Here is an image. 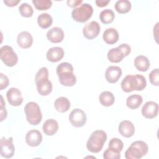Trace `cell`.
<instances>
[{"label":"cell","mask_w":159,"mask_h":159,"mask_svg":"<svg viewBox=\"0 0 159 159\" xmlns=\"http://www.w3.org/2000/svg\"><path fill=\"white\" fill-rule=\"evenodd\" d=\"M73 67L68 62H62L57 67V74L60 83L65 86H73L76 83V77L73 73Z\"/></svg>","instance_id":"6da1fadb"},{"label":"cell","mask_w":159,"mask_h":159,"mask_svg":"<svg viewBox=\"0 0 159 159\" xmlns=\"http://www.w3.org/2000/svg\"><path fill=\"white\" fill-rule=\"evenodd\" d=\"M121 88L125 93H130L132 91H142L147 86L145 78L139 74L135 75H128L121 81Z\"/></svg>","instance_id":"7a4b0ae2"},{"label":"cell","mask_w":159,"mask_h":159,"mask_svg":"<svg viewBox=\"0 0 159 159\" xmlns=\"http://www.w3.org/2000/svg\"><path fill=\"white\" fill-rule=\"evenodd\" d=\"M37 90L41 96H47L52 91V83L48 80L47 68L42 67L37 72L35 77Z\"/></svg>","instance_id":"3957f363"},{"label":"cell","mask_w":159,"mask_h":159,"mask_svg":"<svg viewBox=\"0 0 159 159\" xmlns=\"http://www.w3.org/2000/svg\"><path fill=\"white\" fill-rule=\"evenodd\" d=\"M107 140L106 133L102 130H96L90 135L86 142V148L91 153L99 152Z\"/></svg>","instance_id":"277c9868"},{"label":"cell","mask_w":159,"mask_h":159,"mask_svg":"<svg viewBox=\"0 0 159 159\" xmlns=\"http://www.w3.org/2000/svg\"><path fill=\"white\" fill-rule=\"evenodd\" d=\"M148 150L147 144L142 140H137L131 143L125 152L126 159H140L145 156Z\"/></svg>","instance_id":"5b68a950"},{"label":"cell","mask_w":159,"mask_h":159,"mask_svg":"<svg viewBox=\"0 0 159 159\" xmlns=\"http://www.w3.org/2000/svg\"><path fill=\"white\" fill-rule=\"evenodd\" d=\"M24 112L28 122L33 125H37L40 123L42 114L40 108L37 102L30 101L27 102L24 107Z\"/></svg>","instance_id":"8992f818"},{"label":"cell","mask_w":159,"mask_h":159,"mask_svg":"<svg viewBox=\"0 0 159 159\" xmlns=\"http://www.w3.org/2000/svg\"><path fill=\"white\" fill-rule=\"evenodd\" d=\"M93 8L89 4L84 3L79 7L75 8L71 12L73 19L78 22H85L92 16Z\"/></svg>","instance_id":"52a82bcc"},{"label":"cell","mask_w":159,"mask_h":159,"mask_svg":"<svg viewBox=\"0 0 159 159\" xmlns=\"http://www.w3.org/2000/svg\"><path fill=\"white\" fill-rule=\"evenodd\" d=\"M0 58L7 66H15L18 61V57L13 48L9 45H4L0 49Z\"/></svg>","instance_id":"ba28073f"},{"label":"cell","mask_w":159,"mask_h":159,"mask_svg":"<svg viewBox=\"0 0 159 159\" xmlns=\"http://www.w3.org/2000/svg\"><path fill=\"white\" fill-rule=\"evenodd\" d=\"M69 121L75 127H81L86 122L87 117L85 112L80 108H75L68 116Z\"/></svg>","instance_id":"9c48e42d"},{"label":"cell","mask_w":159,"mask_h":159,"mask_svg":"<svg viewBox=\"0 0 159 159\" xmlns=\"http://www.w3.org/2000/svg\"><path fill=\"white\" fill-rule=\"evenodd\" d=\"M1 155L6 158H10L13 157L15 152V147L13 144V138L6 139L2 137L0 141Z\"/></svg>","instance_id":"30bf717a"},{"label":"cell","mask_w":159,"mask_h":159,"mask_svg":"<svg viewBox=\"0 0 159 159\" xmlns=\"http://www.w3.org/2000/svg\"><path fill=\"white\" fill-rule=\"evenodd\" d=\"M101 27L99 23L93 20L86 24L83 28V34L85 38L89 40L96 38L100 33Z\"/></svg>","instance_id":"8fae6325"},{"label":"cell","mask_w":159,"mask_h":159,"mask_svg":"<svg viewBox=\"0 0 159 159\" xmlns=\"http://www.w3.org/2000/svg\"><path fill=\"white\" fill-rule=\"evenodd\" d=\"M158 114V104L154 101L146 102L142 108V114L147 119H153Z\"/></svg>","instance_id":"7c38bea8"},{"label":"cell","mask_w":159,"mask_h":159,"mask_svg":"<svg viewBox=\"0 0 159 159\" xmlns=\"http://www.w3.org/2000/svg\"><path fill=\"white\" fill-rule=\"evenodd\" d=\"M6 98L9 103L12 106H19L23 102L21 92L16 88H11L6 93Z\"/></svg>","instance_id":"4fadbf2b"},{"label":"cell","mask_w":159,"mask_h":159,"mask_svg":"<svg viewBox=\"0 0 159 159\" xmlns=\"http://www.w3.org/2000/svg\"><path fill=\"white\" fill-rule=\"evenodd\" d=\"M42 135L38 130H30L25 135V142L30 147L39 146L42 143Z\"/></svg>","instance_id":"5bb4252c"},{"label":"cell","mask_w":159,"mask_h":159,"mask_svg":"<svg viewBox=\"0 0 159 159\" xmlns=\"http://www.w3.org/2000/svg\"><path fill=\"white\" fill-rule=\"evenodd\" d=\"M122 76V70L117 66H109L105 72V78L109 83H116Z\"/></svg>","instance_id":"9a60e30c"},{"label":"cell","mask_w":159,"mask_h":159,"mask_svg":"<svg viewBox=\"0 0 159 159\" xmlns=\"http://www.w3.org/2000/svg\"><path fill=\"white\" fill-rule=\"evenodd\" d=\"M118 130L120 134L126 138L132 137L135 133V127L132 122L127 120H122L120 122Z\"/></svg>","instance_id":"2e32d148"},{"label":"cell","mask_w":159,"mask_h":159,"mask_svg":"<svg viewBox=\"0 0 159 159\" xmlns=\"http://www.w3.org/2000/svg\"><path fill=\"white\" fill-rule=\"evenodd\" d=\"M47 39L52 43H60L64 39V32L61 28L54 27L47 33Z\"/></svg>","instance_id":"e0dca14e"},{"label":"cell","mask_w":159,"mask_h":159,"mask_svg":"<svg viewBox=\"0 0 159 159\" xmlns=\"http://www.w3.org/2000/svg\"><path fill=\"white\" fill-rule=\"evenodd\" d=\"M64 50L61 47H52L47 52V59L51 62H57L61 60L64 57Z\"/></svg>","instance_id":"ac0fdd59"},{"label":"cell","mask_w":159,"mask_h":159,"mask_svg":"<svg viewBox=\"0 0 159 159\" xmlns=\"http://www.w3.org/2000/svg\"><path fill=\"white\" fill-rule=\"evenodd\" d=\"M17 42L20 47L22 48H28L32 45L33 37L29 32L22 31L18 34Z\"/></svg>","instance_id":"d6986e66"},{"label":"cell","mask_w":159,"mask_h":159,"mask_svg":"<svg viewBox=\"0 0 159 159\" xmlns=\"http://www.w3.org/2000/svg\"><path fill=\"white\" fill-rule=\"evenodd\" d=\"M42 130L45 135L48 136L53 135L58 130V124L55 119H47L43 124Z\"/></svg>","instance_id":"ffe728a7"},{"label":"cell","mask_w":159,"mask_h":159,"mask_svg":"<svg viewBox=\"0 0 159 159\" xmlns=\"http://www.w3.org/2000/svg\"><path fill=\"white\" fill-rule=\"evenodd\" d=\"M119 35L117 30L114 28H108L103 33L102 39L104 41L109 45L116 43L119 40Z\"/></svg>","instance_id":"44dd1931"},{"label":"cell","mask_w":159,"mask_h":159,"mask_svg":"<svg viewBox=\"0 0 159 159\" xmlns=\"http://www.w3.org/2000/svg\"><path fill=\"white\" fill-rule=\"evenodd\" d=\"M108 60L112 63H119L125 57V55L119 46L110 49L107 54Z\"/></svg>","instance_id":"7402d4cb"},{"label":"cell","mask_w":159,"mask_h":159,"mask_svg":"<svg viewBox=\"0 0 159 159\" xmlns=\"http://www.w3.org/2000/svg\"><path fill=\"white\" fill-rule=\"evenodd\" d=\"M134 66L139 71H147L150 67V61L144 55H139L134 60Z\"/></svg>","instance_id":"603a6c76"},{"label":"cell","mask_w":159,"mask_h":159,"mask_svg":"<svg viewBox=\"0 0 159 159\" xmlns=\"http://www.w3.org/2000/svg\"><path fill=\"white\" fill-rule=\"evenodd\" d=\"M54 107L57 111L63 113L69 110L70 107V102L66 97H59L55 99L54 102Z\"/></svg>","instance_id":"cb8c5ba5"},{"label":"cell","mask_w":159,"mask_h":159,"mask_svg":"<svg viewBox=\"0 0 159 159\" xmlns=\"http://www.w3.org/2000/svg\"><path fill=\"white\" fill-rule=\"evenodd\" d=\"M100 103L106 107L112 106L115 102V97L112 93L109 91H104L102 92L99 97Z\"/></svg>","instance_id":"d4e9b609"},{"label":"cell","mask_w":159,"mask_h":159,"mask_svg":"<svg viewBox=\"0 0 159 159\" xmlns=\"http://www.w3.org/2000/svg\"><path fill=\"white\" fill-rule=\"evenodd\" d=\"M143 102L142 96L139 94H132L129 96L126 99V105L131 109H135L140 107Z\"/></svg>","instance_id":"484cf974"},{"label":"cell","mask_w":159,"mask_h":159,"mask_svg":"<svg viewBox=\"0 0 159 159\" xmlns=\"http://www.w3.org/2000/svg\"><path fill=\"white\" fill-rule=\"evenodd\" d=\"M53 22L52 16L46 12L40 14L37 17V23L42 29H47L50 27Z\"/></svg>","instance_id":"4316f807"},{"label":"cell","mask_w":159,"mask_h":159,"mask_svg":"<svg viewBox=\"0 0 159 159\" xmlns=\"http://www.w3.org/2000/svg\"><path fill=\"white\" fill-rule=\"evenodd\" d=\"M115 9L119 14H125L129 12L132 7L130 1L127 0H119L115 4Z\"/></svg>","instance_id":"83f0119b"},{"label":"cell","mask_w":159,"mask_h":159,"mask_svg":"<svg viewBox=\"0 0 159 159\" xmlns=\"http://www.w3.org/2000/svg\"><path fill=\"white\" fill-rule=\"evenodd\" d=\"M99 19L102 24H109L112 22L114 20L115 14L112 10L106 9L100 12Z\"/></svg>","instance_id":"f1b7e54d"},{"label":"cell","mask_w":159,"mask_h":159,"mask_svg":"<svg viewBox=\"0 0 159 159\" xmlns=\"http://www.w3.org/2000/svg\"><path fill=\"white\" fill-rule=\"evenodd\" d=\"M19 11L20 15L24 17H30L34 13L32 7L26 2H24L19 6Z\"/></svg>","instance_id":"f546056e"},{"label":"cell","mask_w":159,"mask_h":159,"mask_svg":"<svg viewBox=\"0 0 159 159\" xmlns=\"http://www.w3.org/2000/svg\"><path fill=\"white\" fill-rule=\"evenodd\" d=\"M32 2L35 7L39 11L47 10L52 5V1L50 0H33Z\"/></svg>","instance_id":"4dcf8cb0"},{"label":"cell","mask_w":159,"mask_h":159,"mask_svg":"<svg viewBox=\"0 0 159 159\" xmlns=\"http://www.w3.org/2000/svg\"><path fill=\"white\" fill-rule=\"evenodd\" d=\"M108 146L109 148L120 152L124 148V143L120 139L118 138H112L109 141Z\"/></svg>","instance_id":"1f68e13d"},{"label":"cell","mask_w":159,"mask_h":159,"mask_svg":"<svg viewBox=\"0 0 159 159\" xmlns=\"http://www.w3.org/2000/svg\"><path fill=\"white\" fill-rule=\"evenodd\" d=\"M103 158L104 159H119L120 152L108 147L103 153Z\"/></svg>","instance_id":"d6a6232c"},{"label":"cell","mask_w":159,"mask_h":159,"mask_svg":"<svg viewBox=\"0 0 159 159\" xmlns=\"http://www.w3.org/2000/svg\"><path fill=\"white\" fill-rule=\"evenodd\" d=\"M149 80L152 84L158 86L159 85V71L158 68L153 70L149 74Z\"/></svg>","instance_id":"836d02e7"},{"label":"cell","mask_w":159,"mask_h":159,"mask_svg":"<svg viewBox=\"0 0 159 159\" xmlns=\"http://www.w3.org/2000/svg\"><path fill=\"white\" fill-rule=\"evenodd\" d=\"M9 80L8 77L3 73H0V89L2 90L9 85Z\"/></svg>","instance_id":"e575fe53"},{"label":"cell","mask_w":159,"mask_h":159,"mask_svg":"<svg viewBox=\"0 0 159 159\" xmlns=\"http://www.w3.org/2000/svg\"><path fill=\"white\" fill-rule=\"evenodd\" d=\"M6 106V103L4 102L3 98L1 96V121H2L7 117V111L4 106Z\"/></svg>","instance_id":"d590c367"},{"label":"cell","mask_w":159,"mask_h":159,"mask_svg":"<svg viewBox=\"0 0 159 159\" xmlns=\"http://www.w3.org/2000/svg\"><path fill=\"white\" fill-rule=\"evenodd\" d=\"M83 2L82 0H68L66 3L68 6L70 7H75L80 5Z\"/></svg>","instance_id":"8d00e7d4"},{"label":"cell","mask_w":159,"mask_h":159,"mask_svg":"<svg viewBox=\"0 0 159 159\" xmlns=\"http://www.w3.org/2000/svg\"><path fill=\"white\" fill-rule=\"evenodd\" d=\"M20 0H4V3L8 7H14L20 2Z\"/></svg>","instance_id":"74e56055"},{"label":"cell","mask_w":159,"mask_h":159,"mask_svg":"<svg viewBox=\"0 0 159 159\" xmlns=\"http://www.w3.org/2000/svg\"><path fill=\"white\" fill-rule=\"evenodd\" d=\"M95 2L98 7H103L106 6L110 2V0H96Z\"/></svg>","instance_id":"f35d334b"}]
</instances>
